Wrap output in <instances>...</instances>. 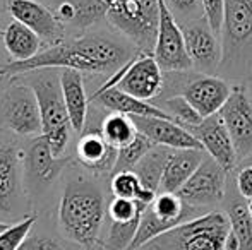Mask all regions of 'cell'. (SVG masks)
Instances as JSON below:
<instances>
[{
  "label": "cell",
  "mask_w": 252,
  "mask_h": 250,
  "mask_svg": "<svg viewBox=\"0 0 252 250\" xmlns=\"http://www.w3.org/2000/svg\"><path fill=\"white\" fill-rule=\"evenodd\" d=\"M136 57L126 43L100 33H83L67 38L60 45L43 48L26 62L3 65L7 76H19L40 69H74L79 72L105 74L122 69Z\"/></svg>",
  "instance_id": "cell-1"
},
{
  "label": "cell",
  "mask_w": 252,
  "mask_h": 250,
  "mask_svg": "<svg viewBox=\"0 0 252 250\" xmlns=\"http://www.w3.org/2000/svg\"><path fill=\"white\" fill-rule=\"evenodd\" d=\"M105 220V199L91 180L67 184L59 204V226L67 240L91 249L98 244Z\"/></svg>",
  "instance_id": "cell-2"
},
{
  "label": "cell",
  "mask_w": 252,
  "mask_h": 250,
  "mask_svg": "<svg viewBox=\"0 0 252 250\" xmlns=\"http://www.w3.org/2000/svg\"><path fill=\"white\" fill-rule=\"evenodd\" d=\"M36 94L41 117V136L55 156H63L70 140V118L60 86V69H40L23 74Z\"/></svg>",
  "instance_id": "cell-3"
},
{
  "label": "cell",
  "mask_w": 252,
  "mask_h": 250,
  "mask_svg": "<svg viewBox=\"0 0 252 250\" xmlns=\"http://www.w3.org/2000/svg\"><path fill=\"white\" fill-rule=\"evenodd\" d=\"M228 235V216L213 211L166 231L141 250H225Z\"/></svg>",
  "instance_id": "cell-4"
},
{
  "label": "cell",
  "mask_w": 252,
  "mask_h": 250,
  "mask_svg": "<svg viewBox=\"0 0 252 250\" xmlns=\"http://www.w3.org/2000/svg\"><path fill=\"white\" fill-rule=\"evenodd\" d=\"M108 23L141 54L155 50L159 24V0H120L108 7Z\"/></svg>",
  "instance_id": "cell-5"
},
{
  "label": "cell",
  "mask_w": 252,
  "mask_h": 250,
  "mask_svg": "<svg viewBox=\"0 0 252 250\" xmlns=\"http://www.w3.org/2000/svg\"><path fill=\"white\" fill-rule=\"evenodd\" d=\"M197 211H199L197 207L184 202L177 194L159 192L155 202L144 211L139 230H137L136 238L129 250H141L144 245L165 235L166 231L201 216L197 214Z\"/></svg>",
  "instance_id": "cell-6"
},
{
  "label": "cell",
  "mask_w": 252,
  "mask_h": 250,
  "mask_svg": "<svg viewBox=\"0 0 252 250\" xmlns=\"http://www.w3.org/2000/svg\"><path fill=\"white\" fill-rule=\"evenodd\" d=\"M0 129L21 137L41 136L36 94L28 83H14L0 96Z\"/></svg>",
  "instance_id": "cell-7"
},
{
  "label": "cell",
  "mask_w": 252,
  "mask_h": 250,
  "mask_svg": "<svg viewBox=\"0 0 252 250\" xmlns=\"http://www.w3.org/2000/svg\"><path fill=\"white\" fill-rule=\"evenodd\" d=\"M153 57L165 72H184L192 67L187 54L184 29L175 21L165 0H159V24Z\"/></svg>",
  "instance_id": "cell-8"
},
{
  "label": "cell",
  "mask_w": 252,
  "mask_h": 250,
  "mask_svg": "<svg viewBox=\"0 0 252 250\" xmlns=\"http://www.w3.org/2000/svg\"><path fill=\"white\" fill-rule=\"evenodd\" d=\"M7 10L14 21L30 28L43 43V48L55 47L67 40V29L52 9L38 0H7Z\"/></svg>",
  "instance_id": "cell-9"
},
{
  "label": "cell",
  "mask_w": 252,
  "mask_h": 250,
  "mask_svg": "<svg viewBox=\"0 0 252 250\" xmlns=\"http://www.w3.org/2000/svg\"><path fill=\"white\" fill-rule=\"evenodd\" d=\"M226 187V171L206 154L201 167L196 170V173L187 180V184L177 192V195L187 202L189 206H194L197 209L221 202L225 197Z\"/></svg>",
  "instance_id": "cell-10"
},
{
  "label": "cell",
  "mask_w": 252,
  "mask_h": 250,
  "mask_svg": "<svg viewBox=\"0 0 252 250\" xmlns=\"http://www.w3.org/2000/svg\"><path fill=\"white\" fill-rule=\"evenodd\" d=\"M233 140L239 160H247L252 156V100L242 86L232 87L230 98L220 110Z\"/></svg>",
  "instance_id": "cell-11"
},
{
  "label": "cell",
  "mask_w": 252,
  "mask_h": 250,
  "mask_svg": "<svg viewBox=\"0 0 252 250\" xmlns=\"http://www.w3.org/2000/svg\"><path fill=\"white\" fill-rule=\"evenodd\" d=\"M70 161L72 156H55L43 136L33 137L24 149V177L34 189H45L57 180Z\"/></svg>",
  "instance_id": "cell-12"
},
{
  "label": "cell",
  "mask_w": 252,
  "mask_h": 250,
  "mask_svg": "<svg viewBox=\"0 0 252 250\" xmlns=\"http://www.w3.org/2000/svg\"><path fill=\"white\" fill-rule=\"evenodd\" d=\"M24 151L16 142L0 144V214L10 216L23 200Z\"/></svg>",
  "instance_id": "cell-13"
},
{
  "label": "cell",
  "mask_w": 252,
  "mask_h": 250,
  "mask_svg": "<svg viewBox=\"0 0 252 250\" xmlns=\"http://www.w3.org/2000/svg\"><path fill=\"white\" fill-rule=\"evenodd\" d=\"M163 86V70L158 65L151 54H137L132 60L124 67V76L120 77V91L139 98L143 101H150L161 91Z\"/></svg>",
  "instance_id": "cell-14"
},
{
  "label": "cell",
  "mask_w": 252,
  "mask_h": 250,
  "mask_svg": "<svg viewBox=\"0 0 252 250\" xmlns=\"http://www.w3.org/2000/svg\"><path fill=\"white\" fill-rule=\"evenodd\" d=\"M187 130L199 140L204 153L211 156L226 173L235 168L237 161H239L237 151L220 113L204 118L199 125L189 127Z\"/></svg>",
  "instance_id": "cell-15"
},
{
  "label": "cell",
  "mask_w": 252,
  "mask_h": 250,
  "mask_svg": "<svg viewBox=\"0 0 252 250\" xmlns=\"http://www.w3.org/2000/svg\"><path fill=\"white\" fill-rule=\"evenodd\" d=\"M186 47L192 67H199L204 72H213L221 60V47H220L218 34L209 26L208 19L190 21L184 28Z\"/></svg>",
  "instance_id": "cell-16"
},
{
  "label": "cell",
  "mask_w": 252,
  "mask_h": 250,
  "mask_svg": "<svg viewBox=\"0 0 252 250\" xmlns=\"http://www.w3.org/2000/svg\"><path fill=\"white\" fill-rule=\"evenodd\" d=\"M137 132L144 134L155 146L170 149H202L201 142L173 118L161 117H132Z\"/></svg>",
  "instance_id": "cell-17"
},
{
  "label": "cell",
  "mask_w": 252,
  "mask_h": 250,
  "mask_svg": "<svg viewBox=\"0 0 252 250\" xmlns=\"http://www.w3.org/2000/svg\"><path fill=\"white\" fill-rule=\"evenodd\" d=\"M119 149L106 142L100 127H86L76 146L77 163L93 173H112Z\"/></svg>",
  "instance_id": "cell-18"
},
{
  "label": "cell",
  "mask_w": 252,
  "mask_h": 250,
  "mask_svg": "<svg viewBox=\"0 0 252 250\" xmlns=\"http://www.w3.org/2000/svg\"><path fill=\"white\" fill-rule=\"evenodd\" d=\"M230 93L232 89L223 79L202 76L187 84L182 96L196 108V111L202 118H208L220 113L223 105L230 98Z\"/></svg>",
  "instance_id": "cell-19"
},
{
  "label": "cell",
  "mask_w": 252,
  "mask_h": 250,
  "mask_svg": "<svg viewBox=\"0 0 252 250\" xmlns=\"http://www.w3.org/2000/svg\"><path fill=\"white\" fill-rule=\"evenodd\" d=\"M52 10L65 29L74 28L83 34L91 26L106 19L108 5L103 0H60Z\"/></svg>",
  "instance_id": "cell-20"
},
{
  "label": "cell",
  "mask_w": 252,
  "mask_h": 250,
  "mask_svg": "<svg viewBox=\"0 0 252 250\" xmlns=\"http://www.w3.org/2000/svg\"><path fill=\"white\" fill-rule=\"evenodd\" d=\"M60 86L72 130L76 134H83L86 129L88 108H90V98L84 89L83 72L74 69H60Z\"/></svg>",
  "instance_id": "cell-21"
},
{
  "label": "cell",
  "mask_w": 252,
  "mask_h": 250,
  "mask_svg": "<svg viewBox=\"0 0 252 250\" xmlns=\"http://www.w3.org/2000/svg\"><path fill=\"white\" fill-rule=\"evenodd\" d=\"M206 153L201 149H175L165 167L159 192L177 194L201 167Z\"/></svg>",
  "instance_id": "cell-22"
},
{
  "label": "cell",
  "mask_w": 252,
  "mask_h": 250,
  "mask_svg": "<svg viewBox=\"0 0 252 250\" xmlns=\"http://www.w3.org/2000/svg\"><path fill=\"white\" fill-rule=\"evenodd\" d=\"M91 101L100 105L101 108H106L115 113H124L129 117H161L172 118L165 110L155 107V105L143 101L139 98H134L130 94L120 91L119 87H110L105 91H96L91 96Z\"/></svg>",
  "instance_id": "cell-23"
},
{
  "label": "cell",
  "mask_w": 252,
  "mask_h": 250,
  "mask_svg": "<svg viewBox=\"0 0 252 250\" xmlns=\"http://www.w3.org/2000/svg\"><path fill=\"white\" fill-rule=\"evenodd\" d=\"M223 36L232 48L252 40V0H225Z\"/></svg>",
  "instance_id": "cell-24"
},
{
  "label": "cell",
  "mask_w": 252,
  "mask_h": 250,
  "mask_svg": "<svg viewBox=\"0 0 252 250\" xmlns=\"http://www.w3.org/2000/svg\"><path fill=\"white\" fill-rule=\"evenodd\" d=\"M2 43L12 62H26L43 50L36 33L17 21H10L2 33Z\"/></svg>",
  "instance_id": "cell-25"
},
{
  "label": "cell",
  "mask_w": 252,
  "mask_h": 250,
  "mask_svg": "<svg viewBox=\"0 0 252 250\" xmlns=\"http://www.w3.org/2000/svg\"><path fill=\"white\" fill-rule=\"evenodd\" d=\"M173 151L175 149H170V147H163V146H155L150 153L136 165V168H134L132 171H136V175L139 177L144 189L158 192L159 184H161L163 171H165V167H166V163H168Z\"/></svg>",
  "instance_id": "cell-26"
},
{
  "label": "cell",
  "mask_w": 252,
  "mask_h": 250,
  "mask_svg": "<svg viewBox=\"0 0 252 250\" xmlns=\"http://www.w3.org/2000/svg\"><path fill=\"white\" fill-rule=\"evenodd\" d=\"M100 130L101 136L106 139V142L112 144L117 149L132 142L134 137L137 136V129L134 125L132 117L124 113H115V111H112V113L103 118L100 124Z\"/></svg>",
  "instance_id": "cell-27"
},
{
  "label": "cell",
  "mask_w": 252,
  "mask_h": 250,
  "mask_svg": "<svg viewBox=\"0 0 252 250\" xmlns=\"http://www.w3.org/2000/svg\"><path fill=\"white\" fill-rule=\"evenodd\" d=\"M226 216L230 221V230L239 242V250H252V218L247 204L233 200L228 206Z\"/></svg>",
  "instance_id": "cell-28"
},
{
  "label": "cell",
  "mask_w": 252,
  "mask_h": 250,
  "mask_svg": "<svg viewBox=\"0 0 252 250\" xmlns=\"http://www.w3.org/2000/svg\"><path fill=\"white\" fill-rule=\"evenodd\" d=\"M155 147V144L148 139L144 134L137 132V136L134 137L132 142H129L127 146L120 147L119 154H117L115 168H113L112 175L119 173V171H130L136 168V165L146 156L148 153Z\"/></svg>",
  "instance_id": "cell-29"
},
{
  "label": "cell",
  "mask_w": 252,
  "mask_h": 250,
  "mask_svg": "<svg viewBox=\"0 0 252 250\" xmlns=\"http://www.w3.org/2000/svg\"><path fill=\"white\" fill-rule=\"evenodd\" d=\"M139 223L141 220L130 221V223H113L112 221L106 238L103 242L105 250H129L139 230Z\"/></svg>",
  "instance_id": "cell-30"
},
{
  "label": "cell",
  "mask_w": 252,
  "mask_h": 250,
  "mask_svg": "<svg viewBox=\"0 0 252 250\" xmlns=\"http://www.w3.org/2000/svg\"><path fill=\"white\" fill-rule=\"evenodd\" d=\"M146 209L148 207L137 202V200L113 197L110 200L108 207H106V214H108L110 221H113V223H130V221L141 220Z\"/></svg>",
  "instance_id": "cell-31"
},
{
  "label": "cell",
  "mask_w": 252,
  "mask_h": 250,
  "mask_svg": "<svg viewBox=\"0 0 252 250\" xmlns=\"http://www.w3.org/2000/svg\"><path fill=\"white\" fill-rule=\"evenodd\" d=\"M165 107H166V110H168L166 113H168L175 122H179L180 125L186 127V129L199 125L201 122L204 120V118L196 111V108H194L184 96L168 98V100H165Z\"/></svg>",
  "instance_id": "cell-32"
},
{
  "label": "cell",
  "mask_w": 252,
  "mask_h": 250,
  "mask_svg": "<svg viewBox=\"0 0 252 250\" xmlns=\"http://www.w3.org/2000/svg\"><path fill=\"white\" fill-rule=\"evenodd\" d=\"M34 223H36V216H24L19 223L10 224L2 235H0V250H17L23 245V242L30 237L31 230H33Z\"/></svg>",
  "instance_id": "cell-33"
},
{
  "label": "cell",
  "mask_w": 252,
  "mask_h": 250,
  "mask_svg": "<svg viewBox=\"0 0 252 250\" xmlns=\"http://www.w3.org/2000/svg\"><path fill=\"white\" fill-rule=\"evenodd\" d=\"M110 189H112L113 197L136 200L137 195L141 194V190H143V184H141L136 171H119V173L112 175Z\"/></svg>",
  "instance_id": "cell-34"
},
{
  "label": "cell",
  "mask_w": 252,
  "mask_h": 250,
  "mask_svg": "<svg viewBox=\"0 0 252 250\" xmlns=\"http://www.w3.org/2000/svg\"><path fill=\"white\" fill-rule=\"evenodd\" d=\"M172 14H180L187 23L204 17V7L202 0H165Z\"/></svg>",
  "instance_id": "cell-35"
},
{
  "label": "cell",
  "mask_w": 252,
  "mask_h": 250,
  "mask_svg": "<svg viewBox=\"0 0 252 250\" xmlns=\"http://www.w3.org/2000/svg\"><path fill=\"white\" fill-rule=\"evenodd\" d=\"M204 7V17L208 19L209 26L216 34L223 29V16H225V0H202Z\"/></svg>",
  "instance_id": "cell-36"
},
{
  "label": "cell",
  "mask_w": 252,
  "mask_h": 250,
  "mask_svg": "<svg viewBox=\"0 0 252 250\" xmlns=\"http://www.w3.org/2000/svg\"><path fill=\"white\" fill-rule=\"evenodd\" d=\"M17 250H65L59 240L47 235H30Z\"/></svg>",
  "instance_id": "cell-37"
},
{
  "label": "cell",
  "mask_w": 252,
  "mask_h": 250,
  "mask_svg": "<svg viewBox=\"0 0 252 250\" xmlns=\"http://www.w3.org/2000/svg\"><path fill=\"white\" fill-rule=\"evenodd\" d=\"M237 189L244 199H252V167L251 165H242L237 175Z\"/></svg>",
  "instance_id": "cell-38"
},
{
  "label": "cell",
  "mask_w": 252,
  "mask_h": 250,
  "mask_svg": "<svg viewBox=\"0 0 252 250\" xmlns=\"http://www.w3.org/2000/svg\"><path fill=\"white\" fill-rule=\"evenodd\" d=\"M9 226H10L9 223H5V221H0V235H2L3 231H5V230H7V228H9Z\"/></svg>",
  "instance_id": "cell-39"
},
{
  "label": "cell",
  "mask_w": 252,
  "mask_h": 250,
  "mask_svg": "<svg viewBox=\"0 0 252 250\" xmlns=\"http://www.w3.org/2000/svg\"><path fill=\"white\" fill-rule=\"evenodd\" d=\"M247 209H249V214H251V218H252V199L247 200Z\"/></svg>",
  "instance_id": "cell-40"
},
{
  "label": "cell",
  "mask_w": 252,
  "mask_h": 250,
  "mask_svg": "<svg viewBox=\"0 0 252 250\" xmlns=\"http://www.w3.org/2000/svg\"><path fill=\"white\" fill-rule=\"evenodd\" d=\"M103 2H105L106 3V5H113V3H117V2H120V0H103Z\"/></svg>",
  "instance_id": "cell-41"
},
{
  "label": "cell",
  "mask_w": 252,
  "mask_h": 250,
  "mask_svg": "<svg viewBox=\"0 0 252 250\" xmlns=\"http://www.w3.org/2000/svg\"><path fill=\"white\" fill-rule=\"evenodd\" d=\"M244 165H251V167H252V156L247 158V160H244Z\"/></svg>",
  "instance_id": "cell-42"
},
{
  "label": "cell",
  "mask_w": 252,
  "mask_h": 250,
  "mask_svg": "<svg viewBox=\"0 0 252 250\" xmlns=\"http://www.w3.org/2000/svg\"><path fill=\"white\" fill-rule=\"evenodd\" d=\"M3 76H7V74H5V69H3V65H2L0 67V77H3Z\"/></svg>",
  "instance_id": "cell-43"
}]
</instances>
